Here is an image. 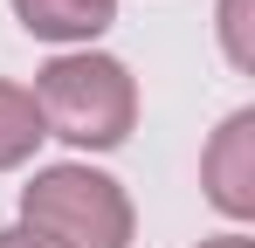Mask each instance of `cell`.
I'll return each mask as SVG.
<instances>
[{"mask_svg": "<svg viewBox=\"0 0 255 248\" xmlns=\"http://www.w3.org/2000/svg\"><path fill=\"white\" fill-rule=\"evenodd\" d=\"M221 41H228V62L249 69L255 62V41H249V0H221Z\"/></svg>", "mask_w": 255, "mask_h": 248, "instance_id": "8992f818", "label": "cell"}, {"mask_svg": "<svg viewBox=\"0 0 255 248\" xmlns=\"http://www.w3.org/2000/svg\"><path fill=\"white\" fill-rule=\"evenodd\" d=\"M21 214L55 248H125L131 242V200L118 193V179H104L90 165L35 172V186L21 193Z\"/></svg>", "mask_w": 255, "mask_h": 248, "instance_id": "7a4b0ae2", "label": "cell"}, {"mask_svg": "<svg viewBox=\"0 0 255 248\" xmlns=\"http://www.w3.org/2000/svg\"><path fill=\"white\" fill-rule=\"evenodd\" d=\"M200 172H207V200L221 214H255V111H235L214 131Z\"/></svg>", "mask_w": 255, "mask_h": 248, "instance_id": "3957f363", "label": "cell"}, {"mask_svg": "<svg viewBox=\"0 0 255 248\" xmlns=\"http://www.w3.org/2000/svg\"><path fill=\"white\" fill-rule=\"evenodd\" d=\"M35 138H48L42 111H35V90L0 83V165H21L28 152H35Z\"/></svg>", "mask_w": 255, "mask_h": 248, "instance_id": "5b68a950", "label": "cell"}, {"mask_svg": "<svg viewBox=\"0 0 255 248\" xmlns=\"http://www.w3.org/2000/svg\"><path fill=\"white\" fill-rule=\"evenodd\" d=\"M14 14L42 41H90L97 28H111L118 0H14Z\"/></svg>", "mask_w": 255, "mask_h": 248, "instance_id": "277c9868", "label": "cell"}, {"mask_svg": "<svg viewBox=\"0 0 255 248\" xmlns=\"http://www.w3.org/2000/svg\"><path fill=\"white\" fill-rule=\"evenodd\" d=\"M35 111H42V131L104 152V145H118L131 131L138 97H131L125 62H111V55H62L35 83Z\"/></svg>", "mask_w": 255, "mask_h": 248, "instance_id": "6da1fadb", "label": "cell"}, {"mask_svg": "<svg viewBox=\"0 0 255 248\" xmlns=\"http://www.w3.org/2000/svg\"><path fill=\"white\" fill-rule=\"evenodd\" d=\"M200 248H255V242H242V235H221V242H200Z\"/></svg>", "mask_w": 255, "mask_h": 248, "instance_id": "ba28073f", "label": "cell"}, {"mask_svg": "<svg viewBox=\"0 0 255 248\" xmlns=\"http://www.w3.org/2000/svg\"><path fill=\"white\" fill-rule=\"evenodd\" d=\"M0 248H55V242H48V235H35V228H7V235H0Z\"/></svg>", "mask_w": 255, "mask_h": 248, "instance_id": "52a82bcc", "label": "cell"}]
</instances>
